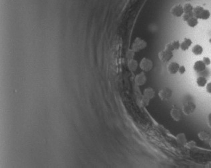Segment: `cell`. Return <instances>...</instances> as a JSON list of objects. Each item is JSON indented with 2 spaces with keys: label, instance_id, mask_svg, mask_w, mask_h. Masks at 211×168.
Instances as JSON below:
<instances>
[{
  "label": "cell",
  "instance_id": "obj_2",
  "mask_svg": "<svg viewBox=\"0 0 211 168\" xmlns=\"http://www.w3.org/2000/svg\"><path fill=\"white\" fill-rule=\"evenodd\" d=\"M158 95L162 101H169L172 96V91L168 87H162L159 90Z\"/></svg>",
  "mask_w": 211,
  "mask_h": 168
},
{
  "label": "cell",
  "instance_id": "obj_13",
  "mask_svg": "<svg viewBox=\"0 0 211 168\" xmlns=\"http://www.w3.org/2000/svg\"><path fill=\"white\" fill-rule=\"evenodd\" d=\"M187 24L189 27H196L197 25L198 24V20L196 17H195L194 16H193L191 17L190 19H189L188 21H186Z\"/></svg>",
  "mask_w": 211,
  "mask_h": 168
},
{
  "label": "cell",
  "instance_id": "obj_22",
  "mask_svg": "<svg viewBox=\"0 0 211 168\" xmlns=\"http://www.w3.org/2000/svg\"><path fill=\"white\" fill-rule=\"evenodd\" d=\"M209 42H210V44H211V38L210 39V40H209Z\"/></svg>",
  "mask_w": 211,
  "mask_h": 168
},
{
  "label": "cell",
  "instance_id": "obj_1",
  "mask_svg": "<svg viewBox=\"0 0 211 168\" xmlns=\"http://www.w3.org/2000/svg\"><path fill=\"white\" fill-rule=\"evenodd\" d=\"M193 13L194 16L197 19H202V20H207L210 18V13L208 9H204V7L200 5L194 7L193 9Z\"/></svg>",
  "mask_w": 211,
  "mask_h": 168
},
{
  "label": "cell",
  "instance_id": "obj_9",
  "mask_svg": "<svg viewBox=\"0 0 211 168\" xmlns=\"http://www.w3.org/2000/svg\"><path fill=\"white\" fill-rule=\"evenodd\" d=\"M180 43L179 42V41L175 40L170 43H168V44L166 45L165 49H167V50L173 52L174 50H178V49L180 48Z\"/></svg>",
  "mask_w": 211,
  "mask_h": 168
},
{
  "label": "cell",
  "instance_id": "obj_19",
  "mask_svg": "<svg viewBox=\"0 0 211 168\" xmlns=\"http://www.w3.org/2000/svg\"><path fill=\"white\" fill-rule=\"evenodd\" d=\"M185 71H186V68H185L184 66L180 65V67H179V69H178L179 73H180V74H184L185 73Z\"/></svg>",
  "mask_w": 211,
  "mask_h": 168
},
{
  "label": "cell",
  "instance_id": "obj_6",
  "mask_svg": "<svg viewBox=\"0 0 211 168\" xmlns=\"http://www.w3.org/2000/svg\"><path fill=\"white\" fill-rule=\"evenodd\" d=\"M170 116L176 122H178L181 120L182 117V112L180 109L176 107H173L170 110Z\"/></svg>",
  "mask_w": 211,
  "mask_h": 168
},
{
  "label": "cell",
  "instance_id": "obj_14",
  "mask_svg": "<svg viewBox=\"0 0 211 168\" xmlns=\"http://www.w3.org/2000/svg\"><path fill=\"white\" fill-rule=\"evenodd\" d=\"M154 90L152 88L146 89L144 90V95L148 99L152 98L154 97Z\"/></svg>",
  "mask_w": 211,
  "mask_h": 168
},
{
  "label": "cell",
  "instance_id": "obj_7",
  "mask_svg": "<svg viewBox=\"0 0 211 168\" xmlns=\"http://www.w3.org/2000/svg\"><path fill=\"white\" fill-rule=\"evenodd\" d=\"M206 65L205 63L203 62V61L202 60H198V61H196L195 62L194 64V66H193V69L196 73H201V72L204 71L205 69H206Z\"/></svg>",
  "mask_w": 211,
  "mask_h": 168
},
{
  "label": "cell",
  "instance_id": "obj_4",
  "mask_svg": "<svg viewBox=\"0 0 211 168\" xmlns=\"http://www.w3.org/2000/svg\"><path fill=\"white\" fill-rule=\"evenodd\" d=\"M158 57L160 60L163 62H168L173 58V54L172 51H170L167 49H165L161 52H159Z\"/></svg>",
  "mask_w": 211,
  "mask_h": 168
},
{
  "label": "cell",
  "instance_id": "obj_5",
  "mask_svg": "<svg viewBox=\"0 0 211 168\" xmlns=\"http://www.w3.org/2000/svg\"><path fill=\"white\" fill-rule=\"evenodd\" d=\"M170 13L173 16L176 17H180L184 15V8H183L182 5H181L180 4L175 5L170 9Z\"/></svg>",
  "mask_w": 211,
  "mask_h": 168
},
{
  "label": "cell",
  "instance_id": "obj_10",
  "mask_svg": "<svg viewBox=\"0 0 211 168\" xmlns=\"http://www.w3.org/2000/svg\"><path fill=\"white\" fill-rule=\"evenodd\" d=\"M192 44V42L190 39L185 38L184 39V40H183V42H182V43H180V48L181 49V50L182 51H186L188 50Z\"/></svg>",
  "mask_w": 211,
  "mask_h": 168
},
{
  "label": "cell",
  "instance_id": "obj_8",
  "mask_svg": "<svg viewBox=\"0 0 211 168\" xmlns=\"http://www.w3.org/2000/svg\"><path fill=\"white\" fill-rule=\"evenodd\" d=\"M179 67H180V65L177 62H172L168 65L167 69L168 73L171 75H175L178 72Z\"/></svg>",
  "mask_w": 211,
  "mask_h": 168
},
{
  "label": "cell",
  "instance_id": "obj_12",
  "mask_svg": "<svg viewBox=\"0 0 211 168\" xmlns=\"http://www.w3.org/2000/svg\"><path fill=\"white\" fill-rule=\"evenodd\" d=\"M196 84L198 87H204L207 84V79L203 76H200L197 78L196 79Z\"/></svg>",
  "mask_w": 211,
  "mask_h": 168
},
{
  "label": "cell",
  "instance_id": "obj_18",
  "mask_svg": "<svg viewBox=\"0 0 211 168\" xmlns=\"http://www.w3.org/2000/svg\"><path fill=\"white\" fill-rule=\"evenodd\" d=\"M202 61L204 63H205V65H209L211 63V61H210V59L208 57H204L203 58V60Z\"/></svg>",
  "mask_w": 211,
  "mask_h": 168
},
{
  "label": "cell",
  "instance_id": "obj_21",
  "mask_svg": "<svg viewBox=\"0 0 211 168\" xmlns=\"http://www.w3.org/2000/svg\"><path fill=\"white\" fill-rule=\"evenodd\" d=\"M208 124L209 127L211 128V113L208 115Z\"/></svg>",
  "mask_w": 211,
  "mask_h": 168
},
{
  "label": "cell",
  "instance_id": "obj_17",
  "mask_svg": "<svg viewBox=\"0 0 211 168\" xmlns=\"http://www.w3.org/2000/svg\"><path fill=\"white\" fill-rule=\"evenodd\" d=\"M193 16H194V13H184V15H182L183 20L184 21H187Z\"/></svg>",
  "mask_w": 211,
  "mask_h": 168
},
{
  "label": "cell",
  "instance_id": "obj_3",
  "mask_svg": "<svg viewBox=\"0 0 211 168\" xmlns=\"http://www.w3.org/2000/svg\"><path fill=\"white\" fill-rule=\"evenodd\" d=\"M196 105H195L194 103L192 102V101H187V102L184 103L182 107V111L183 113L186 116L190 115L194 112L196 110Z\"/></svg>",
  "mask_w": 211,
  "mask_h": 168
},
{
  "label": "cell",
  "instance_id": "obj_20",
  "mask_svg": "<svg viewBox=\"0 0 211 168\" xmlns=\"http://www.w3.org/2000/svg\"><path fill=\"white\" fill-rule=\"evenodd\" d=\"M206 90L207 91V93H210V94H211V82H210V83H208L206 84Z\"/></svg>",
  "mask_w": 211,
  "mask_h": 168
},
{
  "label": "cell",
  "instance_id": "obj_11",
  "mask_svg": "<svg viewBox=\"0 0 211 168\" xmlns=\"http://www.w3.org/2000/svg\"><path fill=\"white\" fill-rule=\"evenodd\" d=\"M192 52L195 56H200L203 52V48L200 45L196 44L192 48Z\"/></svg>",
  "mask_w": 211,
  "mask_h": 168
},
{
  "label": "cell",
  "instance_id": "obj_23",
  "mask_svg": "<svg viewBox=\"0 0 211 168\" xmlns=\"http://www.w3.org/2000/svg\"><path fill=\"white\" fill-rule=\"evenodd\" d=\"M187 1H190V0H187Z\"/></svg>",
  "mask_w": 211,
  "mask_h": 168
},
{
  "label": "cell",
  "instance_id": "obj_16",
  "mask_svg": "<svg viewBox=\"0 0 211 168\" xmlns=\"http://www.w3.org/2000/svg\"><path fill=\"white\" fill-rule=\"evenodd\" d=\"M198 136L201 140H206L209 138V134L206 132H200L199 133Z\"/></svg>",
  "mask_w": 211,
  "mask_h": 168
},
{
  "label": "cell",
  "instance_id": "obj_15",
  "mask_svg": "<svg viewBox=\"0 0 211 168\" xmlns=\"http://www.w3.org/2000/svg\"><path fill=\"white\" fill-rule=\"evenodd\" d=\"M184 8V13H193V9L194 7L190 3H186L184 5V6L183 7Z\"/></svg>",
  "mask_w": 211,
  "mask_h": 168
}]
</instances>
